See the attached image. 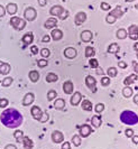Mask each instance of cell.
Returning <instances> with one entry per match:
<instances>
[{
	"instance_id": "1",
	"label": "cell",
	"mask_w": 138,
	"mask_h": 149,
	"mask_svg": "<svg viewBox=\"0 0 138 149\" xmlns=\"http://www.w3.org/2000/svg\"><path fill=\"white\" fill-rule=\"evenodd\" d=\"M0 120H1L3 126L10 128V129H15L23 123V116L18 110L10 108V109H7L1 113Z\"/></svg>"
},
{
	"instance_id": "2",
	"label": "cell",
	"mask_w": 138,
	"mask_h": 149,
	"mask_svg": "<svg viewBox=\"0 0 138 149\" xmlns=\"http://www.w3.org/2000/svg\"><path fill=\"white\" fill-rule=\"evenodd\" d=\"M120 121L125 123V125H128V126H134V125H137L138 123V114H136L134 111L130 110H125L121 112L120 114Z\"/></svg>"
},
{
	"instance_id": "3",
	"label": "cell",
	"mask_w": 138,
	"mask_h": 149,
	"mask_svg": "<svg viewBox=\"0 0 138 149\" xmlns=\"http://www.w3.org/2000/svg\"><path fill=\"white\" fill-rule=\"evenodd\" d=\"M10 25L15 28L16 30H23L26 27V22L22 19L20 17H11L10 19Z\"/></svg>"
},
{
	"instance_id": "4",
	"label": "cell",
	"mask_w": 138,
	"mask_h": 149,
	"mask_svg": "<svg viewBox=\"0 0 138 149\" xmlns=\"http://www.w3.org/2000/svg\"><path fill=\"white\" fill-rule=\"evenodd\" d=\"M24 17H25V19H26V20H28V22H33V20H35V19H36V17H37L36 9H35V8H33V7L26 8V10H25V13H24Z\"/></svg>"
},
{
	"instance_id": "5",
	"label": "cell",
	"mask_w": 138,
	"mask_h": 149,
	"mask_svg": "<svg viewBox=\"0 0 138 149\" xmlns=\"http://www.w3.org/2000/svg\"><path fill=\"white\" fill-rule=\"evenodd\" d=\"M85 85L90 89L91 92H93V93L97 92V80L92 75H88L85 77Z\"/></svg>"
},
{
	"instance_id": "6",
	"label": "cell",
	"mask_w": 138,
	"mask_h": 149,
	"mask_svg": "<svg viewBox=\"0 0 138 149\" xmlns=\"http://www.w3.org/2000/svg\"><path fill=\"white\" fill-rule=\"evenodd\" d=\"M92 131H93V129H92L89 125H82V126H80V127H79L80 137H82V138H86V137H89V136L92 134Z\"/></svg>"
},
{
	"instance_id": "7",
	"label": "cell",
	"mask_w": 138,
	"mask_h": 149,
	"mask_svg": "<svg viewBox=\"0 0 138 149\" xmlns=\"http://www.w3.org/2000/svg\"><path fill=\"white\" fill-rule=\"evenodd\" d=\"M127 35L129 36L130 39H134V40L138 39V26L137 25H131V26H129V29L127 31Z\"/></svg>"
},
{
	"instance_id": "8",
	"label": "cell",
	"mask_w": 138,
	"mask_h": 149,
	"mask_svg": "<svg viewBox=\"0 0 138 149\" xmlns=\"http://www.w3.org/2000/svg\"><path fill=\"white\" fill-rule=\"evenodd\" d=\"M77 55V52L74 47H68V48L64 49V56H65L66 58H69V60L75 58Z\"/></svg>"
},
{
	"instance_id": "9",
	"label": "cell",
	"mask_w": 138,
	"mask_h": 149,
	"mask_svg": "<svg viewBox=\"0 0 138 149\" xmlns=\"http://www.w3.org/2000/svg\"><path fill=\"white\" fill-rule=\"evenodd\" d=\"M52 140L55 143H61V142L64 141V136H63V134H62L61 131L55 130V131L52 132Z\"/></svg>"
},
{
	"instance_id": "10",
	"label": "cell",
	"mask_w": 138,
	"mask_h": 149,
	"mask_svg": "<svg viewBox=\"0 0 138 149\" xmlns=\"http://www.w3.org/2000/svg\"><path fill=\"white\" fill-rule=\"evenodd\" d=\"M85 20H86V14H85L84 11H80V13H77V15H75L74 22H75V25H77V26L82 25Z\"/></svg>"
},
{
	"instance_id": "11",
	"label": "cell",
	"mask_w": 138,
	"mask_h": 149,
	"mask_svg": "<svg viewBox=\"0 0 138 149\" xmlns=\"http://www.w3.org/2000/svg\"><path fill=\"white\" fill-rule=\"evenodd\" d=\"M92 37H93V34H92L91 30H83L81 33V40L83 43H89L91 42Z\"/></svg>"
},
{
	"instance_id": "12",
	"label": "cell",
	"mask_w": 138,
	"mask_h": 149,
	"mask_svg": "<svg viewBox=\"0 0 138 149\" xmlns=\"http://www.w3.org/2000/svg\"><path fill=\"white\" fill-rule=\"evenodd\" d=\"M73 90H74V85L72 81H65L63 83V91L65 94H71L73 93Z\"/></svg>"
},
{
	"instance_id": "13",
	"label": "cell",
	"mask_w": 138,
	"mask_h": 149,
	"mask_svg": "<svg viewBox=\"0 0 138 149\" xmlns=\"http://www.w3.org/2000/svg\"><path fill=\"white\" fill-rule=\"evenodd\" d=\"M63 13H64V8L62 6H53L49 9V14L52 16H56V17H60Z\"/></svg>"
},
{
	"instance_id": "14",
	"label": "cell",
	"mask_w": 138,
	"mask_h": 149,
	"mask_svg": "<svg viewBox=\"0 0 138 149\" xmlns=\"http://www.w3.org/2000/svg\"><path fill=\"white\" fill-rule=\"evenodd\" d=\"M81 100H82V94H81L80 92H75V93H73V95L71 97V104L73 105V107H77V105H79V103L81 102Z\"/></svg>"
},
{
	"instance_id": "15",
	"label": "cell",
	"mask_w": 138,
	"mask_h": 149,
	"mask_svg": "<svg viewBox=\"0 0 138 149\" xmlns=\"http://www.w3.org/2000/svg\"><path fill=\"white\" fill-rule=\"evenodd\" d=\"M31 116H33V118L35 120H39L40 119V117H42V113H43V111H42V109L39 108V107H37V105H34L33 108H31Z\"/></svg>"
},
{
	"instance_id": "16",
	"label": "cell",
	"mask_w": 138,
	"mask_h": 149,
	"mask_svg": "<svg viewBox=\"0 0 138 149\" xmlns=\"http://www.w3.org/2000/svg\"><path fill=\"white\" fill-rule=\"evenodd\" d=\"M34 100H35V95L33 93H27L23 99V105L24 107H28L34 102Z\"/></svg>"
},
{
	"instance_id": "17",
	"label": "cell",
	"mask_w": 138,
	"mask_h": 149,
	"mask_svg": "<svg viewBox=\"0 0 138 149\" xmlns=\"http://www.w3.org/2000/svg\"><path fill=\"white\" fill-rule=\"evenodd\" d=\"M57 26V19L55 18H48L44 24V27L46 29H53Z\"/></svg>"
},
{
	"instance_id": "18",
	"label": "cell",
	"mask_w": 138,
	"mask_h": 149,
	"mask_svg": "<svg viewBox=\"0 0 138 149\" xmlns=\"http://www.w3.org/2000/svg\"><path fill=\"white\" fill-rule=\"evenodd\" d=\"M11 67L8 63H3V62H0V74L2 75H7L9 74Z\"/></svg>"
},
{
	"instance_id": "19",
	"label": "cell",
	"mask_w": 138,
	"mask_h": 149,
	"mask_svg": "<svg viewBox=\"0 0 138 149\" xmlns=\"http://www.w3.org/2000/svg\"><path fill=\"white\" fill-rule=\"evenodd\" d=\"M137 79H138L137 74H130L129 76H127V77L123 80V84H125L126 86H129V85L132 84L135 81H137Z\"/></svg>"
},
{
	"instance_id": "20",
	"label": "cell",
	"mask_w": 138,
	"mask_h": 149,
	"mask_svg": "<svg viewBox=\"0 0 138 149\" xmlns=\"http://www.w3.org/2000/svg\"><path fill=\"white\" fill-rule=\"evenodd\" d=\"M17 5L14 3V2H10V3H8L7 7H6V13H8L9 15H15L17 14Z\"/></svg>"
},
{
	"instance_id": "21",
	"label": "cell",
	"mask_w": 138,
	"mask_h": 149,
	"mask_svg": "<svg viewBox=\"0 0 138 149\" xmlns=\"http://www.w3.org/2000/svg\"><path fill=\"white\" fill-rule=\"evenodd\" d=\"M52 38H53L54 40H61L62 37H63V31H62L61 29H57V28H54L53 30H52Z\"/></svg>"
},
{
	"instance_id": "22",
	"label": "cell",
	"mask_w": 138,
	"mask_h": 149,
	"mask_svg": "<svg viewBox=\"0 0 138 149\" xmlns=\"http://www.w3.org/2000/svg\"><path fill=\"white\" fill-rule=\"evenodd\" d=\"M22 142H23V146L25 149H33V147H34V142H33V140L29 137H25L24 136V139Z\"/></svg>"
},
{
	"instance_id": "23",
	"label": "cell",
	"mask_w": 138,
	"mask_h": 149,
	"mask_svg": "<svg viewBox=\"0 0 138 149\" xmlns=\"http://www.w3.org/2000/svg\"><path fill=\"white\" fill-rule=\"evenodd\" d=\"M54 108L56 110H63L65 108V100L62 99V97H59L55 102H54Z\"/></svg>"
},
{
	"instance_id": "24",
	"label": "cell",
	"mask_w": 138,
	"mask_h": 149,
	"mask_svg": "<svg viewBox=\"0 0 138 149\" xmlns=\"http://www.w3.org/2000/svg\"><path fill=\"white\" fill-rule=\"evenodd\" d=\"M34 42V35L33 33H27L23 36V43L25 45H31Z\"/></svg>"
},
{
	"instance_id": "25",
	"label": "cell",
	"mask_w": 138,
	"mask_h": 149,
	"mask_svg": "<svg viewBox=\"0 0 138 149\" xmlns=\"http://www.w3.org/2000/svg\"><path fill=\"white\" fill-rule=\"evenodd\" d=\"M102 123V119L100 116H93L91 118V125L93 126V128H100Z\"/></svg>"
},
{
	"instance_id": "26",
	"label": "cell",
	"mask_w": 138,
	"mask_h": 149,
	"mask_svg": "<svg viewBox=\"0 0 138 149\" xmlns=\"http://www.w3.org/2000/svg\"><path fill=\"white\" fill-rule=\"evenodd\" d=\"M119 51H120V47L117 43H112L108 47V53L109 54H117V53H119Z\"/></svg>"
},
{
	"instance_id": "27",
	"label": "cell",
	"mask_w": 138,
	"mask_h": 149,
	"mask_svg": "<svg viewBox=\"0 0 138 149\" xmlns=\"http://www.w3.org/2000/svg\"><path fill=\"white\" fill-rule=\"evenodd\" d=\"M110 15L114 16L116 19H118V18H121V17L123 16V11L121 10V8L120 7H116L114 10H111Z\"/></svg>"
},
{
	"instance_id": "28",
	"label": "cell",
	"mask_w": 138,
	"mask_h": 149,
	"mask_svg": "<svg viewBox=\"0 0 138 149\" xmlns=\"http://www.w3.org/2000/svg\"><path fill=\"white\" fill-rule=\"evenodd\" d=\"M28 76H29V80H31V82H37L39 80V73L37 72V71H31L29 72V74H28Z\"/></svg>"
},
{
	"instance_id": "29",
	"label": "cell",
	"mask_w": 138,
	"mask_h": 149,
	"mask_svg": "<svg viewBox=\"0 0 138 149\" xmlns=\"http://www.w3.org/2000/svg\"><path fill=\"white\" fill-rule=\"evenodd\" d=\"M116 36H117L118 39H125V38L128 36V35H127V30L125 29V28H119V29L117 30Z\"/></svg>"
},
{
	"instance_id": "30",
	"label": "cell",
	"mask_w": 138,
	"mask_h": 149,
	"mask_svg": "<svg viewBox=\"0 0 138 149\" xmlns=\"http://www.w3.org/2000/svg\"><path fill=\"white\" fill-rule=\"evenodd\" d=\"M14 137H15L16 141L19 142V143H22L24 139V132L22 130H15V132H14Z\"/></svg>"
},
{
	"instance_id": "31",
	"label": "cell",
	"mask_w": 138,
	"mask_h": 149,
	"mask_svg": "<svg viewBox=\"0 0 138 149\" xmlns=\"http://www.w3.org/2000/svg\"><path fill=\"white\" fill-rule=\"evenodd\" d=\"M57 80H59V76L55 74V73H48V74L46 75V82L53 83V82H56Z\"/></svg>"
},
{
	"instance_id": "32",
	"label": "cell",
	"mask_w": 138,
	"mask_h": 149,
	"mask_svg": "<svg viewBox=\"0 0 138 149\" xmlns=\"http://www.w3.org/2000/svg\"><path fill=\"white\" fill-rule=\"evenodd\" d=\"M81 107H82V110H84V111H91L92 110V103L89 100H84L82 102Z\"/></svg>"
},
{
	"instance_id": "33",
	"label": "cell",
	"mask_w": 138,
	"mask_h": 149,
	"mask_svg": "<svg viewBox=\"0 0 138 149\" xmlns=\"http://www.w3.org/2000/svg\"><path fill=\"white\" fill-rule=\"evenodd\" d=\"M94 54H95V51H94V48L91 47V46H88V47H85V57H93L94 56Z\"/></svg>"
},
{
	"instance_id": "34",
	"label": "cell",
	"mask_w": 138,
	"mask_h": 149,
	"mask_svg": "<svg viewBox=\"0 0 138 149\" xmlns=\"http://www.w3.org/2000/svg\"><path fill=\"white\" fill-rule=\"evenodd\" d=\"M132 92L134 91H132V89H131L130 86H125L123 90V95L128 99V97H130L132 95Z\"/></svg>"
},
{
	"instance_id": "35",
	"label": "cell",
	"mask_w": 138,
	"mask_h": 149,
	"mask_svg": "<svg viewBox=\"0 0 138 149\" xmlns=\"http://www.w3.org/2000/svg\"><path fill=\"white\" fill-rule=\"evenodd\" d=\"M71 142H72L75 147H79V146L81 145V137H80L79 134H74V136L72 137V139H71Z\"/></svg>"
},
{
	"instance_id": "36",
	"label": "cell",
	"mask_w": 138,
	"mask_h": 149,
	"mask_svg": "<svg viewBox=\"0 0 138 149\" xmlns=\"http://www.w3.org/2000/svg\"><path fill=\"white\" fill-rule=\"evenodd\" d=\"M2 86H5V88H8V86H10L11 84H13V77H10V76H7V77H5L3 80H2Z\"/></svg>"
},
{
	"instance_id": "37",
	"label": "cell",
	"mask_w": 138,
	"mask_h": 149,
	"mask_svg": "<svg viewBox=\"0 0 138 149\" xmlns=\"http://www.w3.org/2000/svg\"><path fill=\"white\" fill-rule=\"evenodd\" d=\"M117 68L116 67H109L107 71V74L109 77H116L117 76Z\"/></svg>"
},
{
	"instance_id": "38",
	"label": "cell",
	"mask_w": 138,
	"mask_h": 149,
	"mask_svg": "<svg viewBox=\"0 0 138 149\" xmlns=\"http://www.w3.org/2000/svg\"><path fill=\"white\" fill-rule=\"evenodd\" d=\"M56 97H57V92H56L55 90H49V91H48V93H47V99H48V101H53Z\"/></svg>"
},
{
	"instance_id": "39",
	"label": "cell",
	"mask_w": 138,
	"mask_h": 149,
	"mask_svg": "<svg viewBox=\"0 0 138 149\" xmlns=\"http://www.w3.org/2000/svg\"><path fill=\"white\" fill-rule=\"evenodd\" d=\"M48 119H49L48 112L43 111V113H42V117H40V119H39L38 121H39V122H42V123H44V122H46V121H47Z\"/></svg>"
},
{
	"instance_id": "40",
	"label": "cell",
	"mask_w": 138,
	"mask_h": 149,
	"mask_svg": "<svg viewBox=\"0 0 138 149\" xmlns=\"http://www.w3.org/2000/svg\"><path fill=\"white\" fill-rule=\"evenodd\" d=\"M94 110H95V112H97L98 114H100V113H102V111L105 110V104H103V103H98V104L95 105Z\"/></svg>"
},
{
	"instance_id": "41",
	"label": "cell",
	"mask_w": 138,
	"mask_h": 149,
	"mask_svg": "<svg viewBox=\"0 0 138 149\" xmlns=\"http://www.w3.org/2000/svg\"><path fill=\"white\" fill-rule=\"evenodd\" d=\"M89 64H90V66H91L92 68H98V67H99V63H98V61L95 60V58H90Z\"/></svg>"
},
{
	"instance_id": "42",
	"label": "cell",
	"mask_w": 138,
	"mask_h": 149,
	"mask_svg": "<svg viewBox=\"0 0 138 149\" xmlns=\"http://www.w3.org/2000/svg\"><path fill=\"white\" fill-rule=\"evenodd\" d=\"M101 84H102V86H108L110 84V77L109 76H103L101 79Z\"/></svg>"
},
{
	"instance_id": "43",
	"label": "cell",
	"mask_w": 138,
	"mask_h": 149,
	"mask_svg": "<svg viewBox=\"0 0 138 149\" xmlns=\"http://www.w3.org/2000/svg\"><path fill=\"white\" fill-rule=\"evenodd\" d=\"M40 54H42V57H44V58H47L49 55H51V52H49V49L48 48H43L42 51H40Z\"/></svg>"
},
{
	"instance_id": "44",
	"label": "cell",
	"mask_w": 138,
	"mask_h": 149,
	"mask_svg": "<svg viewBox=\"0 0 138 149\" xmlns=\"http://www.w3.org/2000/svg\"><path fill=\"white\" fill-rule=\"evenodd\" d=\"M106 20H107L108 24H111V25H112V24H115L116 22V18L114 17V16H111L110 14H109V15L106 17Z\"/></svg>"
},
{
	"instance_id": "45",
	"label": "cell",
	"mask_w": 138,
	"mask_h": 149,
	"mask_svg": "<svg viewBox=\"0 0 138 149\" xmlns=\"http://www.w3.org/2000/svg\"><path fill=\"white\" fill-rule=\"evenodd\" d=\"M37 65H38L39 67H45L47 66V60H45V58H43V60H39L37 61Z\"/></svg>"
},
{
	"instance_id": "46",
	"label": "cell",
	"mask_w": 138,
	"mask_h": 149,
	"mask_svg": "<svg viewBox=\"0 0 138 149\" xmlns=\"http://www.w3.org/2000/svg\"><path fill=\"white\" fill-rule=\"evenodd\" d=\"M8 103H9V101H8L7 99H0V108H6L8 105Z\"/></svg>"
},
{
	"instance_id": "47",
	"label": "cell",
	"mask_w": 138,
	"mask_h": 149,
	"mask_svg": "<svg viewBox=\"0 0 138 149\" xmlns=\"http://www.w3.org/2000/svg\"><path fill=\"white\" fill-rule=\"evenodd\" d=\"M100 8H101L102 10H109V9L111 8V6H110L109 3H107V2H101V5H100Z\"/></svg>"
},
{
	"instance_id": "48",
	"label": "cell",
	"mask_w": 138,
	"mask_h": 149,
	"mask_svg": "<svg viewBox=\"0 0 138 149\" xmlns=\"http://www.w3.org/2000/svg\"><path fill=\"white\" fill-rule=\"evenodd\" d=\"M125 134H126V137H128V138H131V137L134 136V130H132V129H126V131H125Z\"/></svg>"
},
{
	"instance_id": "49",
	"label": "cell",
	"mask_w": 138,
	"mask_h": 149,
	"mask_svg": "<svg viewBox=\"0 0 138 149\" xmlns=\"http://www.w3.org/2000/svg\"><path fill=\"white\" fill-rule=\"evenodd\" d=\"M31 53H33L34 55L38 54V52H39L38 47H37V46H35V45H33V46H31Z\"/></svg>"
},
{
	"instance_id": "50",
	"label": "cell",
	"mask_w": 138,
	"mask_h": 149,
	"mask_svg": "<svg viewBox=\"0 0 138 149\" xmlns=\"http://www.w3.org/2000/svg\"><path fill=\"white\" fill-rule=\"evenodd\" d=\"M61 149H71V143H70L69 141L63 142V145H62V148Z\"/></svg>"
},
{
	"instance_id": "51",
	"label": "cell",
	"mask_w": 138,
	"mask_h": 149,
	"mask_svg": "<svg viewBox=\"0 0 138 149\" xmlns=\"http://www.w3.org/2000/svg\"><path fill=\"white\" fill-rule=\"evenodd\" d=\"M5 15H6V8L0 5V17H3Z\"/></svg>"
},
{
	"instance_id": "52",
	"label": "cell",
	"mask_w": 138,
	"mask_h": 149,
	"mask_svg": "<svg viewBox=\"0 0 138 149\" xmlns=\"http://www.w3.org/2000/svg\"><path fill=\"white\" fill-rule=\"evenodd\" d=\"M118 66L120 67V68H126V67H127V63H125V62H123V61H119Z\"/></svg>"
},
{
	"instance_id": "53",
	"label": "cell",
	"mask_w": 138,
	"mask_h": 149,
	"mask_svg": "<svg viewBox=\"0 0 138 149\" xmlns=\"http://www.w3.org/2000/svg\"><path fill=\"white\" fill-rule=\"evenodd\" d=\"M42 40H43V43H49V42H51V37H49L48 35H45Z\"/></svg>"
},
{
	"instance_id": "54",
	"label": "cell",
	"mask_w": 138,
	"mask_h": 149,
	"mask_svg": "<svg viewBox=\"0 0 138 149\" xmlns=\"http://www.w3.org/2000/svg\"><path fill=\"white\" fill-rule=\"evenodd\" d=\"M68 16H69V13L64 10V13H63V14L60 16V18H61V19H65V18H68Z\"/></svg>"
},
{
	"instance_id": "55",
	"label": "cell",
	"mask_w": 138,
	"mask_h": 149,
	"mask_svg": "<svg viewBox=\"0 0 138 149\" xmlns=\"http://www.w3.org/2000/svg\"><path fill=\"white\" fill-rule=\"evenodd\" d=\"M46 3H47V1H46V0H38V5L39 6H42V7L46 6Z\"/></svg>"
},
{
	"instance_id": "56",
	"label": "cell",
	"mask_w": 138,
	"mask_h": 149,
	"mask_svg": "<svg viewBox=\"0 0 138 149\" xmlns=\"http://www.w3.org/2000/svg\"><path fill=\"white\" fill-rule=\"evenodd\" d=\"M5 149H17V147H16L15 145H13V143H10V145H7V146L5 147Z\"/></svg>"
},
{
	"instance_id": "57",
	"label": "cell",
	"mask_w": 138,
	"mask_h": 149,
	"mask_svg": "<svg viewBox=\"0 0 138 149\" xmlns=\"http://www.w3.org/2000/svg\"><path fill=\"white\" fill-rule=\"evenodd\" d=\"M131 139H132V142H134V143H138V136H132Z\"/></svg>"
},
{
	"instance_id": "58",
	"label": "cell",
	"mask_w": 138,
	"mask_h": 149,
	"mask_svg": "<svg viewBox=\"0 0 138 149\" xmlns=\"http://www.w3.org/2000/svg\"><path fill=\"white\" fill-rule=\"evenodd\" d=\"M134 103L138 105V93H137V94H135V95H134Z\"/></svg>"
},
{
	"instance_id": "59",
	"label": "cell",
	"mask_w": 138,
	"mask_h": 149,
	"mask_svg": "<svg viewBox=\"0 0 138 149\" xmlns=\"http://www.w3.org/2000/svg\"><path fill=\"white\" fill-rule=\"evenodd\" d=\"M134 70H135V72H136V74H138V64L137 63H134Z\"/></svg>"
},
{
	"instance_id": "60",
	"label": "cell",
	"mask_w": 138,
	"mask_h": 149,
	"mask_svg": "<svg viewBox=\"0 0 138 149\" xmlns=\"http://www.w3.org/2000/svg\"><path fill=\"white\" fill-rule=\"evenodd\" d=\"M134 49H135L136 52H138V43H135V45H134Z\"/></svg>"
},
{
	"instance_id": "61",
	"label": "cell",
	"mask_w": 138,
	"mask_h": 149,
	"mask_svg": "<svg viewBox=\"0 0 138 149\" xmlns=\"http://www.w3.org/2000/svg\"><path fill=\"white\" fill-rule=\"evenodd\" d=\"M127 2H132V1H135V0H126Z\"/></svg>"
},
{
	"instance_id": "62",
	"label": "cell",
	"mask_w": 138,
	"mask_h": 149,
	"mask_svg": "<svg viewBox=\"0 0 138 149\" xmlns=\"http://www.w3.org/2000/svg\"><path fill=\"white\" fill-rule=\"evenodd\" d=\"M135 8H136V9L138 10V3H136V6H135Z\"/></svg>"
},
{
	"instance_id": "63",
	"label": "cell",
	"mask_w": 138,
	"mask_h": 149,
	"mask_svg": "<svg viewBox=\"0 0 138 149\" xmlns=\"http://www.w3.org/2000/svg\"><path fill=\"white\" fill-rule=\"evenodd\" d=\"M137 58H138V52H137Z\"/></svg>"
}]
</instances>
